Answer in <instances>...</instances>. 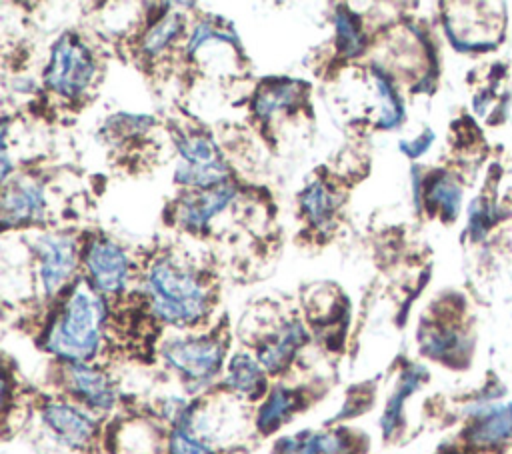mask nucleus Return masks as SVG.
Masks as SVG:
<instances>
[{"instance_id": "obj_1", "label": "nucleus", "mask_w": 512, "mask_h": 454, "mask_svg": "<svg viewBox=\"0 0 512 454\" xmlns=\"http://www.w3.org/2000/svg\"><path fill=\"white\" fill-rule=\"evenodd\" d=\"M104 314L102 298L84 282L76 284L48 334L46 348L70 364H82L98 350Z\"/></svg>"}, {"instance_id": "obj_2", "label": "nucleus", "mask_w": 512, "mask_h": 454, "mask_svg": "<svg viewBox=\"0 0 512 454\" xmlns=\"http://www.w3.org/2000/svg\"><path fill=\"white\" fill-rule=\"evenodd\" d=\"M148 292L154 314L168 324H192L208 306L202 284L184 268L168 260L156 262L148 274Z\"/></svg>"}, {"instance_id": "obj_3", "label": "nucleus", "mask_w": 512, "mask_h": 454, "mask_svg": "<svg viewBox=\"0 0 512 454\" xmlns=\"http://www.w3.org/2000/svg\"><path fill=\"white\" fill-rule=\"evenodd\" d=\"M96 74V62L86 44L64 34L56 40L46 66V86L66 98L80 96Z\"/></svg>"}, {"instance_id": "obj_4", "label": "nucleus", "mask_w": 512, "mask_h": 454, "mask_svg": "<svg viewBox=\"0 0 512 454\" xmlns=\"http://www.w3.org/2000/svg\"><path fill=\"white\" fill-rule=\"evenodd\" d=\"M176 148L182 162L174 172V180L192 188H216L224 184L228 168L220 156L218 146L206 136H180Z\"/></svg>"}, {"instance_id": "obj_5", "label": "nucleus", "mask_w": 512, "mask_h": 454, "mask_svg": "<svg viewBox=\"0 0 512 454\" xmlns=\"http://www.w3.org/2000/svg\"><path fill=\"white\" fill-rule=\"evenodd\" d=\"M166 362L190 380H206L222 366L224 350L220 342L208 338L174 340L162 348Z\"/></svg>"}, {"instance_id": "obj_6", "label": "nucleus", "mask_w": 512, "mask_h": 454, "mask_svg": "<svg viewBox=\"0 0 512 454\" xmlns=\"http://www.w3.org/2000/svg\"><path fill=\"white\" fill-rule=\"evenodd\" d=\"M86 268L100 292H120L128 278V258L124 250L108 238H94L86 246Z\"/></svg>"}, {"instance_id": "obj_7", "label": "nucleus", "mask_w": 512, "mask_h": 454, "mask_svg": "<svg viewBox=\"0 0 512 454\" xmlns=\"http://www.w3.org/2000/svg\"><path fill=\"white\" fill-rule=\"evenodd\" d=\"M36 252L40 258V278L44 292L54 294L74 272L76 250L68 236L46 234L36 242Z\"/></svg>"}, {"instance_id": "obj_8", "label": "nucleus", "mask_w": 512, "mask_h": 454, "mask_svg": "<svg viewBox=\"0 0 512 454\" xmlns=\"http://www.w3.org/2000/svg\"><path fill=\"white\" fill-rule=\"evenodd\" d=\"M232 196H234V188L228 184H220L216 188L190 194L180 204V210H178L180 222L190 230H200L210 222V218H214L218 212H222L228 206Z\"/></svg>"}, {"instance_id": "obj_9", "label": "nucleus", "mask_w": 512, "mask_h": 454, "mask_svg": "<svg viewBox=\"0 0 512 454\" xmlns=\"http://www.w3.org/2000/svg\"><path fill=\"white\" fill-rule=\"evenodd\" d=\"M42 416L48 428L68 446H84L94 434V422L74 406L48 404Z\"/></svg>"}, {"instance_id": "obj_10", "label": "nucleus", "mask_w": 512, "mask_h": 454, "mask_svg": "<svg viewBox=\"0 0 512 454\" xmlns=\"http://www.w3.org/2000/svg\"><path fill=\"white\" fill-rule=\"evenodd\" d=\"M68 380H70L72 392L76 396H80L92 408L108 410L116 400L110 380L102 372H98L86 364H70Z\"/></svg>"}, {"instance_id": "obj_11", "label": "nucleus", "mask_w": 512, "mask_h": 454, "mask_svg": "<svg viewBox=\"0 0 512 454\" xmlns=\"http://www.w3.org/2000/svg\"><path fill=\"white\" fill-rule=\"evenodd\" d=\"M512 438V402L488 406L476 414L468 430V440L476 446H496Z\"/></svg>"}, {"instance_id": "obj_12", "label": "nucleus", "mask_w": 512, "mask_h": 454, "mask_svg": "<svg viewBox=\"0 0 512 454\" xmlns=\"http://www.w3.org/2000/svg\"><path fill=\"white\" fill-rule=\"evenodd\" d=\"M306 342V330L300 322H288L274 338L258 348V362L268 372H280L288 366L296 350Z\"/></svg>"}, {"instance_id": "obj_13", "label": "nucleus", "mask_w": 512, "mask_h": 454, "mask_svg": "<svg viewBox=\"0 0 512 454\" xmlns=\"http://www.w3.org/2000/svg\"><path fill=\"white\" fill-rule=\"evenodd\" d=\"M44 212V196L36 184H18L6 188L2 196V222L4 226L24 224L36 220Z\"/></svg>"}, {"instance_id": "obj_14", "label": "nucleus", "mask_w": 512, "mask_h": 454, "mask_svg": "<svg viewBox=\"0 0 512 454\" xmlns=\"http://www.w3.org/2000/svg\"><path fill=\"white\" fill-rule=\"evenodd\" d=\"M280 454H350V440L342 432H300L280 440Z\"/></svg>"}, {"instance_id": "obj_15", "label": "nucleus", "mask_w": 512, "mask_h": 454, "mask_svg": "<svg viewBox=\"0 0 512 454\" xmlns=\"http://www.w3.org/2000/svg\"><path fill=\"white\" fill-rule=\"evenodd\" d=\"M226 386L234 392L254 396L264 388L262 364L248 354H238L232 358L226 374Z\"/></svg>"}, {"instance_id": "obj_16", "label": "nucleus", "mask_w": 512, "mask_h": 454, "mask_svg": "<svg viewBox=\"0 0 512 454\" xmlns=\"http://www.w3.org/2000/svg\"><path fill=\"white\" fill-rule=\"evenodd\" d=\"M422 378H424V370L418 368V366H412V368H408V370L402 374V378H400V382H398L394 394L390 396V400H388V404H386V410H384V414H382V434H384L386 438L392 436V432L398 428L404 400L418 388V384L422 382Z\"/></svg>"}, {"instance_id": "obj_17", "label": "nucleus", "mask_w": 512, "mask_h": 454, "mask_svg": "<svg viewBox=\"0 0 512 454\" xmlns=\"http://www.w3.org/2000/svg\"><path fill=\"white\" fill-rule=\"evenodd\" d=\"M302 84L294 80L274 82L270 88H262L260 94L254 98V110L258 116L266 118L278 110L294 106L300 100Z\"/></svg>"}, {"instance_id": "obj_18", "label": "nucleus", "mask_w": 512, "mask_h": 454, "mask_svg": "<svg viewBox=\"0 0 512 454\" xmlns=\"http://www.w3.org/2000/svg\"><path fill=\"white\" fill-rule=\"evenodd\" d=\"M296 406H298V400L292 390L274 388L258 412V418H256L258 428L262 432L276 430L284 422V418L296 410Z\"/></svg>"}, {"instance_id": "obj_19", "label": "nucleus", "mask_w": 512, "mask_h": 454, "mask_svg": "<svg viewBox=\"0 0 512 454\" xmlns=\"http://www.w3.org/2000/svg\"><path fill=\"white\" fill-rule=\"evenodd\" d=\"M334 24H336V42H338V50L346 56V58H356L364 52L366 48V36L362 34L356 18L340 8L336 12V18H334Z\"/></svg>"}, {"instance_id": "obj_20", "label": "nucleus", "mask_w": 512, "mask_h": 454, "mask_svg": "<svg viewBox=\"0 0 512 454\" xmlns=\"http://www.w3.org/2000/svg\"><path fill=\"white\" fill-rule=\"evenodd\" d=\"M460 186L446 174H436L426 190V200L440 208L444 218H454L460 208Z\"/></svg>"}, {"instance_id": "obj_21", "label": "nucleus", "mask_w": 512, "mask_h": 454, "mask_svg": "<svg viewBox=\"0 0 512 454\" xmlns=\"http://www.w3.org/2000/svg\"><path fill=\"white\" fill-rule=\"evenodd\" d=\"M336 208V198L328 192V188L322 182H314L308 186L302 194V210L306 212L308 220L316 226H322L330 220L332 212Z\"/></svg>"}, {"instance_id": "obj_22", "label": "nucleus", "mask_w": 512, "mask_h": 454, "mask_svg": "<svg viewBox=\"0 0 512 454\" xmlns=\"http://www.w3.org/2000/svg\"><path fill=\"white\" fill-rule=\"evenodd\" d=\"M422 350L430 358L448 360L462 350V336L450 328H430L422 332Z\"/></svg>"}, {"instance_id": "obj_23", "label": "nucleus", "mask_w": 512, "mask_h": 454, "mask_svg": "<svg viewBox=\"0 0 512 454\" xmlns=\"http://www.w3.org/2000/svg\"><path fill=\"white\" fill-rule=\"evenodd\" d=\"M374 82H376V90H378V100H380V128H394L398 126V122L402 120V102L396 94V90L392 88L390 80L384 76V72L374 70Z\"/></svg>"}, {"instance_id": "obj_24", "label": "nucleus", "mask_w": 512, "mask_h": 454, "mask_svg": "<svg viewBox=\"0 0 512 454\" xmlns=\"http://www.w3.org/2000/svg\"><path fill=\"white\" fill-rule=\"evenodd\" d=\"M182 32V18L176 14L166 16L164 20H160L156 26L150 28V32L144 38V52L146 54H160L174 38H178V34Z\"/></svg>"}, {"instance_id": "obj_25", "label": "nucleus", "mask_w": 512, "mask_h": 454, "mask_svg": "<svg viewBox=\"0 0 512 454\" xmlns=\"http://www.w3.org/2000/svg\"><path fill=\"white\" fill-rule=\"evenodd\" d=\"M168 448H170V454H214L206 444H202L198 438H194L182 428L172 432Z\"/></svg>"}, {"instance_id": "obj_26", "label": "nucleus", "mask_w": 512, "mask_h": 454, "mask_svg": "<svg viewBox=\"0 0 512 454\" xmlns=\"http://www.w3.org/2000/svg\"><path fill=\"white\" fill-rule=\"evenodd\" d=\"M212 40H220V42H232L236 44V36L234 34H226V32H218L212 24H206V22H200L192 36H190V42H188V54H194L202 44L206 42H212Z\"/></svg>"}, {"instance_id": "obj_27", "label": "nucleus", "mask_w": 512, "mask_h": 454, "mask_svg": "<svg viewBox=\"0 0 512 454\" xmlns=\"http://www.w3.org/2000/svg\"><path fill=\"white\" fill-rule=\"evenodd\" d=\"M432 140H434V134H432V130H426L422 136H418L416 140H410V142H406V140H402L400 144H398V148L406 154V156H410V158H416V156H420V154H424L426 150H428V146L432 144Z\"/></svg>"}, {"instance_id": "obj_28", "label": "nucleus", "mask_w": 512, "mask_h": 454, "mask_svg": "<svg viewBox=\"0 0 512 454\" xmlns=\"http://www.w3.org/2000/svg\"><path fill=\"white\" fill-rule=\"evenodd\" d=\"M8 172H10V162H8V154L6 150L2 152V180L8 178Z\"/></svg>"}]
</instances>
